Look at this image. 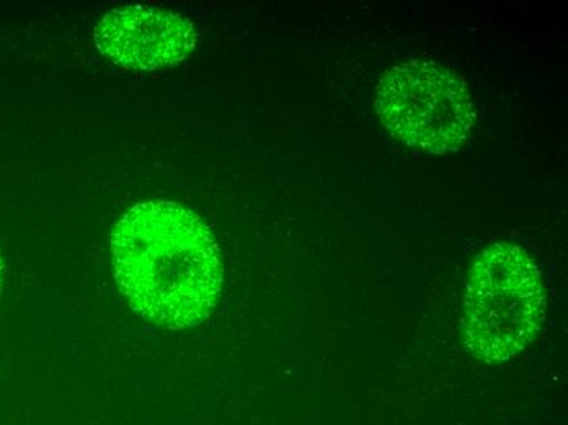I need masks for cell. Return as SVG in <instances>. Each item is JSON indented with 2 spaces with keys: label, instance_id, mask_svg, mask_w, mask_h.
<instances>
[{
  "label": "cell",
  "instance_id": "1",
  "mask_svg": "<svg viewBox=\"0 0 568 425\" xmlns=\"http://www.w3.org/2000/svg\"><path fill=\"white\" fill-rule=\"evenodd\" d=\"M114 276L134 313L186 330L206 320L223 286L220 247L190 210L154 200L134 205L112 234Z\"/></svg>",
  "mask_w": 568,
  "mask_h": 425
},
{
  "label": "cell",
  "instance_id": "2",
  "mask_svg": "<svg viewBox=\"0 0 568 425\" xmlns=\"http://www.w3.org/2000/svg\"><path fill=\"white\" fill-rule=\"evenodd\" d=\"M546 290L536 262L511 243L491 244L474 262L463 298V341L485 364L521 354L546 317Z\"/></svg>",
  "mask_w": 568,
  "mask_h": 425
},
{
  "label": "cell",
  "instance_id": "3",
  "mask_svg": "<svg viewBox=\"0 0 568 425\" xmlns=\"http://www.w3.org/2000/svg\"><path fill=\"white\" fill-rule=\"evenodd\" d=\"M376 110L393 136L432 154L459 150L477 119L464 82L445 65L428 60L393 65L377 85Z\"/></svg>",
  "mask_w": 568,
  "mask_h": 425
},
{
  "label": "cell",
  "instance_id": "4",
  "mask_svg": "<svg viewBox=\"0 0 568 425\" xmlns=\"http://www.w3.org/2000/svg\"><path fill=\"white\" fill-rule=\"evenodd\" d=\"M95 44L103 57L123 68L154 71L185 60L195 48L196 30L180 13L133 6L103 17Z\"/></svg>",
  "mask_w": 568,
  "mask_h": 425
},
{
  "label": "cell",
  "instance_id": "5",
  "mask_svg": "<svg viewBox=\"0 0 568 425\" xmlns=\"http://www.w3.org/2000/svg\"><path fill=\"white\" fill-rule=\"evenodd\" d=\"M3 279H6V262H3L2 251H0V292H2Z\"/></svg>",
  "mask_w": 568,
  "mask_h": 425
}]
</instances>
